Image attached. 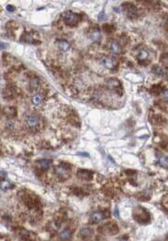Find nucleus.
Returning <instances> with one entry per match:
<instances>
[{"instance_id":"f257e3e1","label":"nucleus","mask_w":168,"mask_h":241,"mask_svg":"<svg viewBox=\"0 0 168 241\" xmlns=\"http://www.w3.org/2000/svg\"><path fill=\"white\" fill-rule=\"evenodd\" d=\"M64 22L67 25L69 26H74L76 25L79 21H80V16L74 12L72 11H67L64 13Z\"/></svg>"},{"instance_id":"f03ea898","label":"nucleus","mask_w":168,"mask_h":241,"mask_svg":"<svg viewBox=\"0 0 168 241\" xmlns=\"http://www.w3.org/2000/svg\"><path fill=\"white\" fill-rule=\"evenodd\" d=\"M101 64L107 69H114L116 66V61L110 57H103L100 61Z\"/></svg>"},{"instance_id":"7ed1b4c3","label":"nucleus","mask_w":168,"mask_h":241,"mask_svg":"<svg viewBox=\"0 0 168 241\" xmlns=\"http://www.w3.org/2000/svg\"><path fill=\"white\" fill-rule=\"evenodd\" d=\"M26 125L29 129H34L37 127L38 123H39V119L35 115H30L27 116L26 118Z\"/></svg>"},{"instance_id":"20e7f679","label":"nucleus","mask_w":168,"mask_h":241,"mask_svg":"<svg viewBox=\"0 0 168 241\" xmlns=\"http://www.w3.org/2000/svg\"><path fill=\"white\" fill-rule=\"evenodd\" d=\"M105 215L103 212L101 211H95L91 214L90 216V223H98L100 221H102L104 219Z\"/></svg>"},{"instance_id":"39448f33","label":"nucleus","mask_w":168,"mask_h":241,"mask_svg":"<svg viewBox=\"0 0 168 241\" xmlns=\"http://www.w3.org/2000/svg\"><path fill=\"white\" fill-rule=\"evenodd\" d=\"M109 47H110V50L115 54H118L121 52V46L119 45V43L117 41L110 40L109 43Z\"/></svg>"},{"instance_id":"423d86ee","label":"nucleus","mask_w":168,"mask_h":241,"mask_svg":"<svg viewBox=\"0 0 168 241\" xmlns=\"http://www.w3.org/2000/svg\"><path fill=\"white\" fill-rule=\"evenodd\" d=\"M55 171H56V173H57L61 177H62V176L66 177L68 175V173H69V169L66 168V167H63V166H58V167H56Z\"/></svg>"},{"instance_id":"0eeeda50","label":"nucleus","mask_w":168,"mask_h":241,"mask_svg":"<svg viewBox=\"0 0 168 241\" xmlns=\"http://www.w3.org/2000/svg\"><path fill=\"white\" fill-rule=\"evenodd\" d=\"M73 236V232L70 229H64L60 233V238L62 240H69Z\"/></svg>"},{"instance_id":"6e6552de","label":"nucleus","mask_w":168,"mask_h":241,"mask_svg":"<svg viewBox=\"0 0 168 241\" xmlns=\"http://www.w3.org/2000/svg\"><path fill=\"white\" fill-rule=\"evenodd\" d=\"M89 36H90V38L93 41H99L100 38H101V33H100V31L98 29H93L90 32Z\"/></svg>"},{"instance_id":"1a4fd4ad","label":"nucleus","mask_w":168,"mask_h":241,"mask_svg":"<svg viewBox=\"0 0 168 241\" xmlns=\"http://www.w3.org/2000/svg\"><path fill=\"white\" fill-rule=\"evenodd\" d=\"M107 86L110 89L114 90V89H116L117 88L120 87V82L116 79H110L107 82Z\"/></svg>"},{"instance_id":"9d476101","label":"nucleus","mask_w":168,"mask_h":241,"mask_svg":"<svg viewBox=\"0 0 168 241\" xmlns=\"http://www.w3.org/2000/svg\"><path fill=\"white\" fill-rule=\"evenodd\" d=\"M78 176H79L81 179H84V180H89V179L92 178L91 172L88 171V170H79V171H78Z\"/></svg>"},{"instance_id":"9b49d317","label":"nucleus","mask_w":168,"mask_h":241,"mask_svg":"<svg viewBox=\"0 0 168 241\" xmlns=\"http://www.w3.org/2000/svg\"><path fill=\"white\" fill-rule=\"evenodd\" d=\"M125 8H126V12H127V15L129 16V17H134L135 15H136V13H137V10H136V8L133 6V5H130V4H127V5H125L124 6Z\"/></svg>"},{"instance_id":"f8f14e48","label":"nucleus","mask_w":168,"mask_h":241,"mask_svg":"<svg viewBox=\"0 0 168 241\" xmlns=\"http://www.w3.org/2000/svg\"><path fill=\"white\" fill-rule=\"evenodd\" d=\"M58 47H59V49L61 50V51H67L68 50H69V47H70V45H69V43L67 42V41H65V40H61V41H58Z\"/></svg>"},{"instance_id":"ddd939ff","label":"nucleus","mask_w":168,"mask_h":241,"mask_svg":"<svg viewBox=\"0 0 168 241\" xmlns=\"http://www.w3.org/2000/svg\"><path fill=\"white\" fill-rule=\"evenodd\" d=\"M42 95L40 94V93H34V95H33V97H32V103L34 104V105H39L41 103H42Z\"/></svg>"},{"instance_id":"4468645a","label":"nucleus","mask_w":168,"mask_h":241,"mask_svg":"<svg viewBox=\"0 0 168 241\" xmlns=\"http://www.w3.org/2000/svg\"><path fill=\"white\" fill-rule=\"evenodd\" d=\"M38 164L40 165V167H41L42 169L47 170V169L51 166L52 162H51V160H49V159H41V160L38 161Z\"/></svg>"},{"instance_id":"2eb2a0df","label":"nucleus","mask_w":168,"mask_h":241,"mask_svg":"<svg viewBox=\"0 0 168 241\" xmlns=\"http://www.w3.org/2000/svg\"><path fill=\"white\" fill-rule=\"evenodd\" d=\"M158 164L162 167H168V157L162 155L158 159Z\"/></svg>"},{"instance_id":"dca6fc26","label":"nucleus","mask_w":168,"mask_h":241,"mask_svg":"<svg viewBox=\"0 0 168 241\" xmlns=\"http://www.w3.org/2000/svg\"><path fill=\"white\" fill-rule=\"evenodd\" d=\"M91 234H92V230L89 229V228H83V229L81 230V232H80V235H81V237H83V238H86V237L90 236Z\"/></svg>"},{"instance_id":"f3484780","label":"nucleus","mask_w":168,"mask_h":241,"mask_svg":"<svg viewBox=\"0 0 168 241\" xmlns=\"http://www.w3.org/2000/svg\"><path fill=\"white\" fill-rule=\"evenodd\" d=\"M161 63L164 65V67L168 68V54H163L161 57Z\"/></svg>"},{"instance_id":"a211bd4d","label":"nucleus","mask_w":168,"mask_h":241,"mask_svg":"<svg viewBox=\"0 0 168 241\" xmlns=\"http://www.w3.org/2000/svg\"><path fill=\"white\" fill-rule=\"evenodd\" d=\"M147 57H148V53H147V51H142L139 54H138V60L139 61H145L146 59H147Z\"/></svg>"},{"instance_id":"6ab92c4d","label":"nucleus","mask_w":168,"mask_h":241,"mask_svg":"<svg viewBox=\"0 0 168 241\" xmlns=\"http://www.w3.org/2000/svg\"><path fill=\"white\" fill-rule=\"evenodd\" d=\"M10 186H11V184H10V182H9V181H3V182H2L1 188H2V190H3V191H5V190L9 189Z\"/></svg>"},{"instance_id":"aec40b11","label":"nucleus","mask_w":168,"mask_h":241,"mask_svg":"<svg viewBox=\"0 0 168 241\" xmlns=\"http://www.w3.org/2000/svg\"><path fill=\"white\" fill-rule=\"evenodd\" d=\"M30 85H31L32 88H36L38 87V79L37 78H33L30 81Z\"/></svg>"},{"instance_id":"412c9836","label":"nucleus","mask_w":168,"mask_h":241,"mask_svg":"<svg viewBox=\"0 0 168 241\" xmlns=\"http://www.w3.org/2000/svg\"><path fill=\"white\" fill-rule=\"evenodd\" d=\"M153 70H154V73H155L156 75H160V76H162V75L164 74L163 70H162V68H160V67H154V68H153Z\"/></svg>"},{"instance_id":"4be33fe9","label":"nucleus","mask_w":168,"mask_h":241,"mask_svg":"<svg viewBox=\"0 0 168 241\" xmlns=\"http://www.w3.org/2000/svg\"><path fill=\"white\" fill-rule=\"evenodd\" d=\"M7 10H8L10 12H12V11H14L15 9H14L13 6H11V5H8V6H7Z\"/></svg>"},{"instance_id":"5701e85b","label":"nucleus","mask_w":168,"mask_h":241,"mask_svg":"<svg viewBox=\"0 0 168 241\" xmlns=\"http://www.w3.org/2000/svg\"><path fill=\"white\" fill-rule=\"evenodd\" d=\"M162 96H163V98H165V99H168V89H166V90L162 91Z\"/></svg>"},{"instance_id":"b1692460","label":"nucleus","mask_w":168,"mask_h":241,"mask_svg":"<svg viewBox=\"0 0 168 241\" xmlns=\"http://www.w3.org/2000/svg\"><path fill=\"white\" fill-rule=\"evenodd\" d=\"M1 177H2V178H3V179H4V178H5V172H4V171H3V170H2V171H1Z\"/></svg>"}]
</instances>
